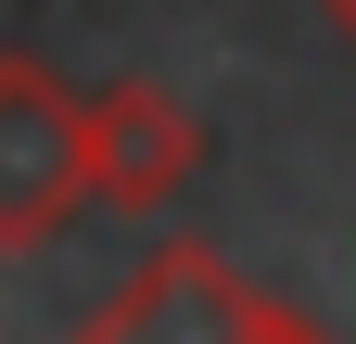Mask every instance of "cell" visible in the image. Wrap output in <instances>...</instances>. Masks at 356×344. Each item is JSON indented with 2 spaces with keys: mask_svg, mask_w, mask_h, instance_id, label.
I'll list each match as a JSON object with an SVG mask.
<instances>
[{
  "mask_svg": "<svg viewBox=\"0 0 356 344\" xmlns=\"http://www.w3.org/2000/svg\"><path fill=\"white\" fill-rule=\"evenodd\" d=\"M318 26H331V38H343V52H356V0H318Z\"/></svg>",
  "mask_w": 356,
  "mask_h": 344,
  "instance_id": "5b68a950",
  "label": "cell"
},
{
  "mask_svg": "<svg viewBox=\"0 0 356 344\" xmlns=\"http://www.w3.org/2000/svg\"><path fill=\"white\" fill-rule=\"evenodd\" d=\"M242 306L254 293L229 281V255L204 242H153L102 306L76 319V344H242Z\"/></svg>",
  "mask_w": 356,
  "mask_h": 344,
  "instance_id": "3957f363",
  "label": "cell"
},
{
  "mask_svg": "<svg viewBox=\"0 0 356 344\" xmlns=\"http://www.w3.org/2000/svg\"><path fill=\"white\" fill-rule=\"evenodd\" d=\"M242 344H343L318 306H293V293H254V306H242Z\"/></svg>",
  "mask_w": 356,
  "mask_h": 344,
  "instance_id": "277c9868",
  "label": "cell"
},
{
  "mask_svg": "<svg viewBox=\"0 0 356 344\" xmlns=\"http://www.w3.org/2000/svg\"><path fill=\"white\" fill-rule=\"evenodd\" d=\"M204 166V115L165 90V77H115V90H89V204H127V217H153V204L191 191Z\"/></svg>",
  "mask_w": 356,
  "mask_h": 344,
  "instance_id": "7a4b0ae2",
  "label": "cell"
},
{
  "mask_svg": "<svg viewBox=\"0 0 356 344\" xmlns=\"http://www.w3.org/2000/svg\"><path fill=\"white\" fill-rule=\"evenodd\" d=\"M89 204V90L38 52H0V255H38Z\"/></svg>",
  "mask_w": 356,
  "mask_h": 344,
  "instance_id": "6da1fadb",
  "label": "cell"
}]
</instances>
